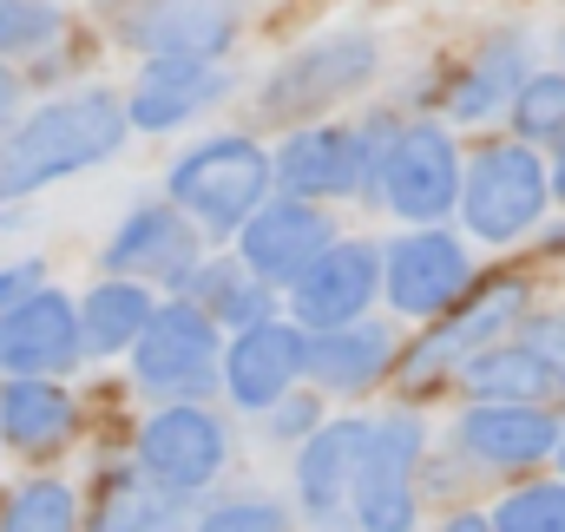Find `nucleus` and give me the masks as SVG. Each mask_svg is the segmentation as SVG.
<instances>
[{
  "instance_id": "obj_40",
  "label": "nucleus",
  "mask_w": 565,
  "mask_h": 532,
  "mask_svg": "<svg viewBox=\"0 0 565 532\" xmlns=\"http://www.w3.org/2000/svg\"><path fill=\"white\" fill-rule=\"evenodd\" d=\"M559 244H565V237H559Z\"/></svg>"
},
{
  "instance_id": "obj_29",
  "label": "nucleus",
  "mask_w": 565,
  "mask_h": 532,
  "mask_svg": "<svg viewBox=\"0 0 565 532\" xmlns=\"http://www.w3.org/2000/svg\"><path fill=\"white\" fill-rule=\"evenodd\" d=\"M513 126H520V138L565 132V73H540L513 93Z\"/></svg>"
},
{
  "instance_id": "obj_18",
  "label": "nucleus",
  "mask_w": 565,
  "mask_h": 532,
  "mask_svg": "<svg viewBox=\"0 0 565 532\" xmlns=\"http://www.w3.org/2000/svg\"><path fill=\"white\" fill-rule=\"evenodd\" d=\"M388 355H395L388 329L382 322H362V316L355 322H335V329H316V342H302V369L322 389H335V395H362L369 382H382Z\"/></svg>"
},
{
  "instance_id": "obj_10",
  "label": "nucleus",
  "mask_w": 565,
  "mask_h": 532,
  "mask_svg": "<svg viewBox=\"0 0 565 532\" xmlns=\"http://www.w3.org/2000/svg\"><path fill=\"white\" fill-rule=\"evenodd\" d=\"M382 289V251L375 244H329L316 264L296 276V322L302 329H335L355 322Z\"/></svg>"
},
{
  "instance_id": "obj_17",
  "label": "nucleus",
  "mask_w": 565,
  "mask_h": 532,
  "mask_svg": "<svg viewBox=\"0 0 565 532\" xmlns=\"http://www.w3.org/2000/svg\"><path fill=\"white\" fill-rule=\"evenodd\" d=\"M217 93H224V73H217L211 60H191V53H158V60L145 66L132 106H126V126H139V132H164V126L191 119L198 106H211Z\"/></svg>"
},
{
  "instance_id": "obj_11",
  "label": "nucleus",
  "mask_w": 565,
  "mask_h": 532,
  "mask_svg": "<svg viewBox=\"0 0 565 532\" xmlns=\"http://www.w3.org/2000/svg\"><path fill=\"white\" fill-rule=\"evenodd\" d=\"M329 244H335L329 217H322V211H309L302 198H289V204H270V211H250V217H244V269H250V276H264V283H296V276L316 264Z\"/></svg>"
},
{
  "instance_id": "obj_24",
  "label": "nucleus",
  "mask_w": 565,
  "mask_h": 532,
  "mask_svg": "<svg viewBox=\"0 0 565 532\" xmlns=\"http://www.w3.org/2000/svg\"><path fill=\"white\" fill-rule=\"evenodd\" d=\"M467 389L480 401H553L559 382L533 349H473L467 362Z\"/></svg>"
},
{
  "instance_id": "obj_6",
  "label": "nucleus",
  "mask_w": 565,
  "mask_h": 532,
  "mask_svg": "<svg viewBox=\"0 0 565 532\" xmlns=\"http://www.w3.org/2000/svg\"><path fill=\"white\" fill-rule=\"evenodd\" d=\"M460 191V158L454 138L440 126H402L382 151V198L395 204V217L408 224H434Z\"/></svg>"
},
{
  "instance_id": "obj_37",
  "label": "nucleus",
  "mask_w": 565,
  "mask_h": 532,
  "mask_svg": "<svg viewBox=\"0 0 565 532\" xmlns=\"http://www.w3.org/2000/svg\"><path fill=\"white\" fill-rule=\"evenodd\" d=\"M440 532H493V520H480V513H460V520H447Z\"/></svg>"
},
{
  "instance_id": "obj_1",
  "label": "nucleus",
  "mask_w": 565,
  "mask_h": 532,
  "mask_svg": "<svg viewBox=\"0 0 565 532\" xmlns=\"http://www.w3.org/2000/svg\"><path fill=\"white\" fill-rule=\"evenodd\" d=\"M126 145V106L113 93H73L46 113H33L0 145V198H26L66 171H86Z\"/></svg>"
},
{
  "instance_id": "obj_28",
  "label": "nucleus",
  "mask_w": 565,
  "mask_h": 532,
  "mask_svg": "<svg viewBox=\"0 0 565 532\" xmlns=\"http://www.w3.org/2000/svg\"><path fill=\"white\" fill-rule=\"evenodd\" d=\"M73 526H79V507L60 480H33L0 507V532H73Z\"/></svg>"
},
{
  "instance_id": "obj_38",
  "label": "nucleus",
  "mask_w": 565,
  "mask_h": 532,
  "mask_svg": "<svg viewBox=\"0 0 565 532\" xmlns=\"http://www.w3.org/2000/svg\"><path fill=\"white\" fill-rule=\"evenodd\" d=\"M553 191L565 198V138H559V164H553Z\"/></svg>"
},
{
  "instance_id": "obj_22",
  "label": "nucleus",
  "mask_w": 565,
  "mask_h": 532,
  "mask_svg": "<svg viewBox=\"0 0 565 532\" xmlns=\"http://www.w3.org/2000/svg\"><path fill=\"white\" fill-rule=\"evenodd\" d=\"M0 434L13 447H26V454H46V447H60L73 434V401L53 382H40V375H13L7 395H0Z\"/></svg>"
},
{
  "instance_id": "obj_25",
  "label": "nucleus",
  "mask_w": 565,
  "mask_h": 532,
  "mask_svg": "<svg viewBox=\"0 0 565 532\" xmlns=\"http://www.w3.org/2000/svg\"><path fill=\"white\" fill-rule=\"evenodd\" d=\"M145 316H151V296L139 289V276L99 283V289L86 296V309H79V349H99V355L126 349L145 329Z\"/></svg>"
},
{
  "instance_id": "obj_34",
  "label": "nucleus",
  "mask_w": 565,
  "mask_h": 532,
  "mask_svg": "<svg viewBox=\"0 0 565 532\" xmlns=\"http://www.w3.org/2000/svg\"><path fill=\"white\" fill-rule=\"evenodd\" d=\"M309 427H316V401H282L277 395V421H270V434H289V440H296V434H309Z\"/></svg>"
},
{
  "instance_id": "obj_23",
  "label": "nucleus",
  "mask_w": 565,
  "mask_h": 532,
  "mask_svg": "<svg viewBox=\"0 0 565 532\" xmlns=\"http://www.w3.org/2000/svg\"><path fill=\"white\" fill-rule=\"evenodd\" d=\"M178 526V493H164L151 474H106L93 532H171Z\"/></svg>"
},
{
  "instance_id": "obj_4",
  "label": "nucleus",
  "mask_w": 565,
  "mask_h": 532,
  "mask_svg": "<svg viewBox=\"0 0 565 532\" xmlns=\"http://www.w3.org/2000/svg\"><path fill=\"white\" fill-rule=\"evenodd\" d=\"M415 454H422V421H408V414L369 421L355 474H349V500L362 513V532H415V493H408Z\"/></svg>"
},
{
  "instance_id": "obj_13",
  "label": "nucleus",
  "mask_w": 565,
  "mask_h": 532,
  "mask_svg": "<svg viewBox=\"0 0 565 532\" xmlns=\"http://www.w3.org/2000/svg\"><path fill=\"white\" fill-rule=\"evenodd\" d=\"M467 289V251L447 231H415L388 251V296L408 316H434L447 302H460Z\"/></svg>"
},
{
  "instance_id": "obj_26",
  "label": "nucleus",
  "mask_w": 565,
  "mask_h": 532,
  "mask_svg": "<svg viewBox=\"0 0 565 532\" xmlns=\"http://www.w3.org/2000/svg\"><path fill=\"white\" fill-rule=\"evenodd\" d=\"M513 79H520V40L487 46V53L473 60V73L454 86V119H487V113L513 93Z\"/></svg>"
},
{
  "instance_id": "obj_9",
  "label": "nucleus",
  "mask_w": 565,
  "mask_h": 532,
  "mask_svg": "<svg viewBox=\"0 0 565 532\" xmlns=\"http://www.w3.org/2000/svg\"><path fill=\"white\" fill-rule=\"evenodd\" d=\"M139 460L164 493L184 500V493H198V487L217 480V467H224V427H217L204 407H164V414L145 427Z\"/></svg>"
},
{
  "instance_id": "obj_19",
  "label": "nucleus",
  "mask_w": 565,
  "mask_h": 532,
  "mask_svg": "<svg viewBox=\"0 0 565 532\" xmlns=\"http://www.w3.org/2000/svg\"><path fill=\"white\" fill-rule=\"evenodd\" d=\"M277 178L296 198H342L362 184V138L342 126H309L282 145Z\"/></svg>"
},
{
  "instance_id": "obj_31",
  "label": "nucleus",
  "mask_w": 565,
  "mask_h": 532,
  "mask_svg": "<svg viewBox=\"0 0 565 532\" xmlns=\"http://www.w3.org/2000/svg\"><path fill=\"white\" fill-rule=\"evenodd\" d=\"M60 33V7L46 0H0V53H33Z\"/></svg>"
},
{
  "instance_id": "obj_39",
  "label": "nucleus",
  "mask_w": 565,
  "mask_h": 532,
  "mask_svg": "<svg viewBox=\"0 0 565 532\" xmlns=\"http://www.w3.org/2000/svg\"><path fill=\"white\" fill-rule=\"evenodd\" d=\"M553 454H565V434H559V447H553Z\"/></svg>"
},
{
  "instance_id": "obj_30",
  "label": "nucleus",
  "mask_w": 565,
  "mask_h": 532,
  "mask_svg": "<svg viewBox=\"0 0 565 532\" xmlns=\"http://www.w3.org/2000/svg\"><path fill=\"white\" fill-rule=\"evenodd\" d=\"M493 532H565V487H520L500 500Z\"/></svg>"
},
{
  "instance_id": "obj_3",
  "label": "nucleus",
  "mask_w": 565,
  "mask_h": 532,
  "mask_svg": "<svg viewBox=\"0 0 565 532\" xmlns=\"http://www.w3.org/2000/svg\"><path fill=\"white\" fill-rule=\"evenodd\" d=\"M454 198L467 204V231H473V237L513 244V237L533 231L540 211H546V164H540L526 145H487Z\"/></svg>"
},
{
  "instance_id": "obj_8",
  "label": "nucleus",
  "mask_w": 565,
  "mask_h": 532,
  "mask_svg": "<svg viewBox=\"0 0 565 532\" xmlns=\"http://www.w3.org/2000/svg\"><path fill=\"white\" fill-rule=\"evenodd\" d=\"M79 355V316L60 289H26L0 309V369L7 375H53Z\"/></svg>"
},
{
  "instance_id": "obj_32",
  "label": "nucleus",
  "mask_w": 565,
  "mask_h": 532,
  "mask_svg": "<svg viewBox=\"0 0 565 532\" xmlns=\"http://www.w3.org/2000/svg\"><path fill=\"white\" fill-rule=\"evenodd\" d=\"M198 532H289V520H282L277 507H264V500H231V507L204 513Z\"/></svg>"
},
{
  "instance_id": "obj_21",
  "label": "nucleus",
  "mask_w": 565,
  "mask_h": 532,
  "mask_svg": "<svg viewBox=\"0 0 565 532\" xmlns=\"http://www.w3.org/2000/svg\"><path fill=\"white\" fill-rule=\"evenodd\" d=\"M362 434H369V421H335L309 440V454L296 467V487H302V507L316 520H335V507L349 493V474H355V454H362Z\"/></svg>"
},
{
  "instance_id": "obj_7",
  "label": "nucleus",
  "mask_w": 565,
  "mask_h": 532,
  "mask_svg": "<svg viewBox=\"0 0 565 532\" xmlns=\"http://www.w3.org/2000/svg\"><path fill=\"white\" fill-rule=\"evenodd\" d=\"M369 73H375V40H369V33L322 40V46L296 53L277 79L264 86V119H302V113L329 106L335 93H355Z\"/></svg>"
},
{
  "instance_id": "obj_2",
  "label": "nucleus",
  "mask_w": 565,
  "mask_h": 532,
  "mask_svg": "<svg viewBox=\"0 0 565 532\" xmlns=\"http://www.w3.org/2000/svg\"><path fill=\"white\" fill-rule=\"evenodd\" d=\"M264 191H270V158L250 138H211V145H198L191 158L171 164V198L184 211H198L211 231L244 224L264 204Z\"/></svg>"
},
{
  "instance_id": "obj_14",
  "label": "nucleus",
  "mask_w": 565,
  "mask_h": 532,
  "mask_svg": "<svg viewBox=\"0 0 565 532\" xmlns=\"http://www.w3.org/2000/svg\"><path fill=\"white\" fill-rule=\"evenodd\" d=\"M520 309H526V283H513V276L487 283V289H480V296H473L460 316H447V322L427 336L422 349L408 355V382H415V389H422V382H434L447 362H460V355H473L480 342H493V336H500V329H507Z\"/></svg>"
},
{
  "instance_id": "obj_35",
  "label": "nucleus",
  "mask_w": 565,
  "mask_h": 532,
  "mask_svg": "<svg viewBox=\"0 0 565 532\" xmlns=\"http://www.w3.org/2000/svg\"><path fill=\"white\" fill-rule=\"evenodd\" d=\"M33 283H40V269H33V264H20V269H0V309H7V302H20V296H26Z\"/></svg>"
},
{
  "instance_id": "obj_15",
  "label": "nucleus",
  "mask_w": 565,
  "mask_h": 532,
  "mask_svg": "<svg viewBox=\"0 0 565 532\" xmlns=\"http://www.w3.org/2000/svg\"><path fill=\"white\" fill-rule=\"evenodd\" d=\"M126 33L139 40L145 53H191V60H211L231 46L237 33V13L231 0H145V13H126Z\"/></svg>"
},
{
  "instance_id": "obj_12",
  "label": "nucleus",
  "mask_w": 565,
  "mask_h": 532,
  "mask_svg": "<svg viewBox=\"0 0 565 532\" xmlns=\"http://www.w3.org/2000/svg\"><path fill=\"white\" fill-rule=\"evenodd\" d=\"M460 447L487 467H540L559 447V421L540 401H480L460 421Z\"/></svg>"
},
{
  "instance_id": "obj_27",
  "label": "nucleus",
  "mask_w": 565,
  "mask_h": 532,
  "mask_svg": "<svg viewBox=\"0 0 565 532\" xmlns=\"http://www.w3.org/2000/svg\"><path fill=\"white\" fill-rule=\"evenodd\" d=\"M198 276V269H191ZM198 309L204 316H224V322H257V316H270V296H264V276H250L244 264H217L198 276Z\"/></svg>"
},
{
  "instance_id": "obj_33",
  "label": "nucleus",
  "mask_w": 565,
  "mask_h": 532,
  "mask_svg": "<svg viewBox=\"0 0 565 532\" xmlns=\"http://www.w3.org/2000/svg\"><path fill=\"white\" fill-rule=\"evenodd\" d=\"M526 349L553 369V382L565 389V322L559 316H533V322H526Z\"/></svg>"
},
{
  "instance_id": "obj_5",
  "label": "nucleus",
  "mask_w": 565,
  "mask_h": 532,
  "mask_svg": "<svg viewBox=\"0 0 565 532\" xmlns=\"http://www.w3.org/2000/svg\"><path fill=\"white\" fill-rule=\"evenodd\" d=\"M139 342V382L158 395H204L217 382V322L198 302L151 309Z\"/></svg>"
},
{
  "instance_id": "obj_20",
  "label": "nucleus",
  "mask_w": 565,
  "mask_h": 532,
  "mask_svg": "<svg viewBox=\"0 0 565 532\" xmlns=\"http://www.w3.org/2000/svg\"><path fill=\"white\" fill-rule=\"evenodd\" d=\"M106 264L119 269V276H164V283H184V276L198 269V237H191V224H184L178 211H139V217L113 237Z\"/></svg>"
},
{
  "instance_id": "obj_16",
  "label": "nucleus",
  "mask_w": 565,
  "mask_h": 532,
  "mask_svg": "<svg viewBox=\"0 0 565 532\" xmlns=\"http://www.w3.org/2000/svg\"><path fill=\"white\" fill-rule=\"evenodd\" d=\"M302 375V329L289 322H244V336L231 342V362H224V382L244 407H270L277 395H289V382Z\"/></svg>"
},
{
  "instance_id": "obj_36",
  "label": "nucleus",
  "mask_w": 565,
  "mask_h": 532,
  "mask_svg": "<svg viewBox=\"0 0 565 532\" xmlns=\"http://www.w3.org/2000/svg\"><path fill=\"white\" fill-rule=\"evenodd\" d=\"M13 106H20V86H13V73H7V66H0V126H7V119H13Z\"/></svg>"
}]
</instances>
